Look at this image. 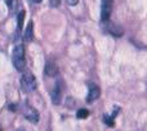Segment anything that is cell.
Segmentation results:
<instances>
[{
  "instance_id": "1",
  "label": "cell",
  "mask_w": 147,
  "mask_h": 131,
  "mask_svg": "<svg viewBox=\"0 0 147 131\" xmlns=\"http://www.w3.org/2000/svg\"><path fill=\"white\" fill-rule=\"evenodd\" d=\"M12 61L14 68L18 72H23L26 66V61H25V48L23 46H16L13 49L12 53Z\"/></svg>"
},
{
  "instance_id": "2",
  "label": "cell",
  "mask_w": 147,
  "mask_h": 131,
  "mask_svg": "<svg viewBox=\"0 0 147 131\" xmlns=\"http://www.w3.org/2000/svg\"><path fill=\"white\" fill-rule=\"evenodd\" d=\"M21 88L23 92H32L36 88V79L30 72H26L21 77Z\"/></svg>"
},
{
  "instance_id": "3",
  "label": "cell",
  "mask_w": 147,
  "mask_h": 131,
  "mask_svg": "<svg viewBox=\"0 0 147 131\" xmlns=\"http://www.w3.org/2000/svg\"><path fill=\"white\" fill-rule=\"evenodd\" d=\"M21 112H22L23 117H25L26 119H28L30 122H32V123H38L39 122L38 111H36L35 108H32V106H30L28 104H23L22 108H21Z\"/></svg>"
},
{
  "instance_id": "4",
  "label": "cell",
  "mask_w": 147,
  "mask_h": 131,
  "mask_svg": "<svg viewBox=\"0 0 147 131\" xmlns=\"http://www.w3.org/2000/svg\"><path fill=\"white\" fill-rule=\"evenodd\" d=\"M112 7H114V0H102V5H101V21L102 22H106V21L110 20Z\"/></svg>"
},
{
  "instance_id": "5",
  "label": "cell",
  "mask_w": 147,
  "mask_h": 131,
  "mask_svg": "<svg viewBox=\"0 0 147 131\" xmlns=\"http://www.w3.org/2000/svg\"><path fill=\"white\" fill-rule=\"evenodd\" d=\"M62 93H63V83L62 81H57V83L54 85L53 91H52V103L54 105H58L62 100Z\"/></svg>"
},
{
  "instance_id": "6",
  "label": "cell",
  "mask_w": 147,
  "mask_h": 131,
  "mask_svg": "<svg viewBox=\"0 0 147 131\" xmlns=\"http://www.w3.org/2000/svg\"><path fill=\"white\" fill-rule=\"evenodd\" d=\"M103 23H105V31L111 34L112 36L119 38V36H121L123 34H124V30H123L121 26L116 25V23H114V22H110V21H106V22H103Z\"/></svg>"
},
{
  "instance_id": "7",
  "label": "cell",
  "mask_w": 147,
  "mask_h": 131,
  "mask_svg": "<svg viewBox=\"0 0 147 131\" xmlns=\"http://www.w3.org/2000/svg\"><path fill=\"white\" fill-rule=\"evenodd\" d=\"M99 96H101V88H99L98 86H96V85H90L86 101H88V103H93V101L97 100Z\"/></svg>"
},
{
  "instance_id": "8",
  "label": "cell",
  "mask_w": 147,
  "mask_h": 131,
  "mask_svg": "<svg viewBox=\"0 0 147 131\" xmlns=\"http://www.w3.org/2000/svg\"><path fill=\"white\" fill-rule=\"evenodd\" d=\"M44 72L48 77H56L58 74V66H57L56 62L53 61H48L45 64V68H44Z\"/></svg>"
},
{
  "instance_id": "9",
  "label": "cell",
  "mask_w": 147,
  "mask_h": 131,
  "mask_svg": "<svg viewBox=\"0 0 147 131\" xmlns=\"http://www.w3.org/2000/svg\"><path fill=\"white\" fill-rule=\"evenodd\" d=\"M32 39H34V23H32V21H30L25 31V42L30 43Z\"/></svg>"
},
{
  "instance_id": "10",
  "label": "cell",
  "mask_w": 147,
  "mask_h": 131,
  "mask_svg": "<svg viewBox=\"0 0 147 131\" xmlns=\"http://www.w3.org/2000/svg\"><path fill=\"white\" fill-rule=\"evenodd\" d=\"M117 113H119V108H115L114 109V113L111 114V116H103V122L106 125H109V126H114V119H115V117L117 116Z\"/></svg>"
},
{
  "instance_id": "11",
  "label": "cell",
  "mask_w": 147,
  "mask_h": 131,
  "mask_svg": "<svg viewBox=\"0 0 147 131\" xmlns=\"http://www.w3.org/2000/svg\"><path fill=\"white\" fill-rule=\"evenodd\" d=\"M25 16H26V12L25 10H21L17 16V25H18V30H22L23 27V21H25Z\"/></svg>"
},
{
  "instance_id": "12",
  "label": "cell",
  "mask_w": 147,
  "mask_h": 131,
  "mask_svg": "<svg viewBox=\"0 0 147 131\" xmlns=\"http://www.w3.org/2000/svg\"><path fill=\"white\" fill-rule=\"evenodd\" d=\"M88 116H89V111H86V109H79L78 113H76V117H78L79 119L86 118Z\"/></svg>"
},
{
  "instance_id": "13",
  "label": "cell",
  "mask_w": 147,
  "mask_h": 131,
  "mask_svg": "<svg viewBox=\"0 0 147 131\" xmlns=\"http://www.w3.org/2000/svg\"><path fill=\"white\" fill-rule=\"evenodd\" d=\"M7 4L9 5L10 10H16V8H17V0H7Z\"/></svg>"
},
{
  "instance_id": "14",
  "label": "cell",
  "mask_w": 147,
  "mask_h": 131,
  "mask_svg": "<svg viewBox=\"0 0 147 131\" xmlns=\"http://www.w3.org/2000/svg\"><path fill=\"white\" fill-rule=\"evenodd\" d=\"M49 4H51V7L57 8V7H59V4H61V0H49Z\"/></svg>"
},
{
  "instance_id": "15",
  "label": "cell",
  "mask_w": 147,
  "mask_h": 131,
  "mask_svg": "<svg viewBox=\"0 0 147 131\" xmlns=\"http://www.w3.org/2000/svg\"><path fill=\"white\" fill-rule=\"evenodd\" d=\"M67 3H69L70 5H75V4L79 3V0H67Z\"/></svg>"
},
{
  "instance_id": "16",
  "label": "cell",
  "mask_w": 147,
  "mask_h": 131,
  "mask_svg": "<svg viewBox=\"0 0 147 131\" xmlns=\"http://www.w3.org/2000/svg\"><path fill=\"white\" fill-rule=\"evenodd\" d=\"M32 1H34V3H40L41 0H32Z\"/></svg>"
},
{
  "instance_id": "17",
  "label": "cell",
  "mask_w": 147,
  "mask_h": 131,
  "mask_svg": "<svg viewBox=\"0 0 147 131\" xmlns=\"http://www.w3.org/2000/svg\"><path fill=\"white\" fill-rule=\"evenodd\" d=\"M1 130H3V129H1V126H0V131H1Z\"/></svg>"
}]
</instances>
